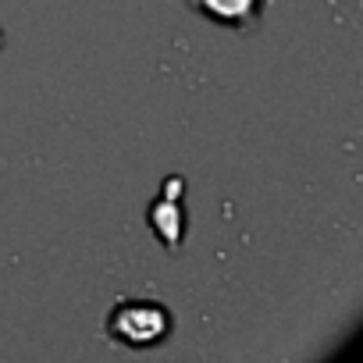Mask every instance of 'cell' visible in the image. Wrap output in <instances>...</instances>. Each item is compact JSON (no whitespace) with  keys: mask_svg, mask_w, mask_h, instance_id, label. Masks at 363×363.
Returning <instances> with one entry per match:
<instances>
[{"mask_svg":"<svg viewBox=\"0 0 363 363\" xmlns=\"http://www.w3.org/2000/svg\"><path fill=\"white\" fill-rule=\"evenodd\" d=\"M167 310L153 299H125L107 317V335L132 349H150L167 338Z\"/></svg>","mask_w":363,"mask_h":363,"instance_id":"cell-1","label":"cell"},{"mask_svg":"<svg viewBox=\"0 0 363 363\" xmlns=\"http://www.w3.org/2000/svg\"><path fill=\"white\" fill-rule=\"evenodd\" d=\"M189 11H196L200 18L235 29V33H253L264 18L267 0H186Z\"/></svg>","mask_w":363,"mask_h":363,"instance_id":"cell-2","label":"cell"},{"mask_svg":"<svg viewBox=\"0 0 363 363\" xmlns=\"http://www.w3.org/2000/svg\"><path fill=\"white\" fill-rule=\"evenodd\" d=\"M150 225L160 235V242H167L171 250H178L182 228H186V225H182V211H178V193H167V196H160L150 207Z\"/></svg>","mask_w":363,"mask_h":363,"instance_id":"cell-3","label":"cell"}]
</instances>
